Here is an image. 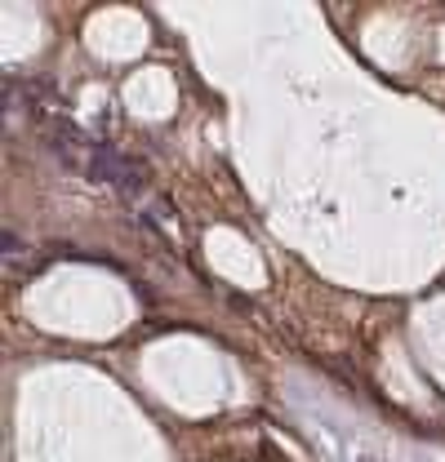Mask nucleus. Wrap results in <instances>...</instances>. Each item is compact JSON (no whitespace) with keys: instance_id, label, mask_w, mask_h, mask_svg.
<instances>
[{"instance_id":"nucleus-1","label":"nucleus","mask_w":445,"mask_h":462,"mask_svg":"<svg viewBox=\"0 0 445 462\" xmlns=\"http://www.w3.org/2000/svg\"><path fill=\"white\" fill-rule=\"evenodd\" d=\"M18 254H23V240H18V236H13V231H5V258L13 262V258H18Z\"/></svg>"}]
</instances>
